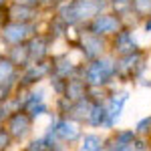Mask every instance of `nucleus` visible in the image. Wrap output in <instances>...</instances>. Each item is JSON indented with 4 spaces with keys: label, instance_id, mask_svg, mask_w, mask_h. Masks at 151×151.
Listing matches in <instances>:
<instances>
[{
    "label": "nucleus",
    "instance_id": "obj_8",
    "mask_svg": "<svg viewBox=\"0 0 151 151\" xmlns=\"http://www.w3.org/2000/svg\"><path fill=\"white\" fill-rule=\"evenodd\" d=\"M81 47H83V55L87 58H99L101 55H103V50H105V40L101 38V36H97L93 35V32H87V35H83V42H81Z\"/></svg>",
    "mask_w": 151,
    "mask_h": 151
},
{
    "label": "nucleus",
    "instance_id": "obj_3",
    "mask_svg": "<svg viewBox=\"0 0 151 151\" xmlns=\"http://www.w3.org/2000/svg\"><path fill=\"white\" fill-rule=\"evenodd\" d=\"M32 30H35V26L30 22H14L12 20L0 28V38H2V42L14 47V45H22L26 38H30Z\"/></svg>",
    "mask_w": 151,
    "mask_h": 151
},
{
    "label": "nucleus",
    "instance_id": "obj_24",
    "mask_svg": "<svg viewBox=\"0 0 151 151\" xmlns=\"http://www.w3.org/2000/svg\"><path fill=\"white\" fill-rule=\"evenodd\" d=\"M4 4H6V0H0V8H2V6H4Z\"/></svg>",
    "mask_w": 151,
    "mask_h": 151
},
{
    "label": "nucleus",
    "instance_id": "obj_25",
    "mask_svg": "<svg viewBox=\"0 0 151 151\" xmlns=\"http://www.w3.org/2000/svg\"><path fill=\"white\" fill-rule=\"evenodd\" d=\"M2 121H4V117H0V129H2Z\"/></svg>",
    "mask_w": 151,
    "mask_h": 151
},
{
    "label": "nucleus",
    "instance_id": "obj_12",
    "mask_svg": "<svg viewBox=\"0 0 151 151\" xmlns=\"http://www.w3.org/2000/svg\"><path fill=\"white\" fill-rule=\"evenodd\" d=\"M79 151H105V139L97 133H85L81 135Z\"/></svg>",
    "mask_w": 151,
    "mask_h": 151
},
{
    "label": "nucleus",
    "instance_id": "obj_21",
    "mask_svg": "<svg viewBox=\"0 0 151 151\" xmlns=\"http://www.w3.org/2000/svg\"><path fill=\"white\" fill-rule=\"evenodd\" d=\"M113 6H115V10L123 14V12L131 10V0H113Z\"/></svg>",
    "mask_w": 151,
    "mask_h": 151
},
{
    "label": "nucleus",
    "instance_id": "obj_1",
    "mask_svg": "<svg viewBox=\"0 0 151 151\" xmlns=\"http://www.w3.org/2000/svg\"><path fill=\"white\" fill-rule=\"evenodd\" d=\"M117 60L113 57H99L83 70V79L87 87H103L115 77Z\"/></svg>",
    "mask_w": 151,
    "mask_h": 151
},
{
    "label": "nucleus",
    "instance_id": "obj_17",
    "mask_svg": "<svg viewBox=\"0 0 151 151\" xmlns=\"http://www.w3.org/2000/svg\"><path fill=\"white\" fill-rule=\"evenodd\" d=\"M131 10L141 18H147L151 14V0H131Z\"/></svg>",
    "mask_w": 151,
    "mask_h": 151
},
{
    "label": "nucleus",
    "instance_id": "obj_13",
    "mask_svg": "<svg viewBox=\"0 0 151 151\" xmlns=\"http://www.w3.org/2000/svg\"><path fill=\"white\" fill-rule=\"evenodd\" d=\"M14 77H16V65L8 57H0V85H12Z\"/></svg>",
    "mask_w": 151,
    "mask_h": 151
},
{
    "label": "nucleus",
    "instance_id": "obj_4",
    "mask_svg": "<svg viewBox=\"0 0 151 151\" xmlns=\"http://www.w3.org/2000/svg\"><path fill=\"white\" fill-rule=\"evenodd\" d=\"M121 18L115 14H97L95 18H91L89 22V32H93L97 36H109L117 35L121 30Z\"/></svg>",
    "mask_w": 151,
    "mask_h": 151
},
{
    "label": "nucleus",
    "instance_id": "obj_10",
    "mask_svg": "<svg viewBox=\"0 0 151 151\" xmlns=\"http://www.w3.org/2000/svg\"><path fill=\"white\" fill-rule=\"evenodd\" d=\"M52 73H55V77L58 79H73L75 75H77V65L69 60L67 57H58L55 58V65H52Z\"/></svg>",
    "mask_w": 151,
    "mask_h": 151
},
{
    "label": "nucleus",
    "instance_id": "obj_15",
    "mask_svg": "<svg viewBox=\"0 0 151 151\" xmlns=\"http://www.w3.org/2000/svg\"><path fill=\"white\" fill-rule=\"evenodd\" d=\"M12 20L14 22H30L35 16V6H24V4H16L12 8Z\"/></svg>",
    "mask_w": 151,
    "mask_h": 151
},
{
    "label": "nucleus",
    "instance_id": "obj_7",
    "mask_svg": "<svg viewBox=\"0 0 151 151\" xmlns=\"http://www.w3.org/2000/svg\"><path fill=\"white\" fill-rule=\"evenodd\" d=\"M113 48L119 57H127L131 52L139 50L137 47V40H135V35L131 30H119L115 35V40H113Z\"/></svg>",
    "mask_w": 151,
    "mask_h": 151
},
{
    "label": "nucleus",
    "instance_id": "obj_6",
    "mask_svg": "<svg viewBox=\"0 0 151 151\" xmlns=\"http://www.w3.org/2000/svg\"><path fill=\"white\" fill-rule=\"evenodd\" d=\"M30 127H32V119L26 115L24 111H14L8 115V133H10L12 139L16 141H22L28 137L30 133Z\"/></svg>",
    "mask_w": 151,
    "mask_h": 151
},
{
    "label": "nucleus",
    "instance_id": "obj_9",
    "mask_svg": "<svg viewBox=\"0 0 151 151\" xmlns=\"http://www.w3.org/2000/svg\"><path fill=\"white\" fill-rule=\"evenodd\" d=\"M87 91H89V87L85 85V81L81 79H67L65 81V91H63V97L65 99H69L70 103H75V101H81L87 97Z\"/></svg>",
    "mask_w": 151,
    "mask_h": 151
},
{
    "label": "nucleus",
    "instance_id": "obj_18",
    "mask_svg": "<svg viewBox=\"0 0 151 151\" xmlns=\"http://www.w3.org/2000/svg\"><path fill=\"white\" fill-rule=\"evenodd\" d=\"M22 111L35 121L38 117H42L45 113H48V105L47 103H35V105H30V107H26V109H22Z\"/></svg>",
    "mask_w": 151,
    "mask_h": 151
},
{
    "label": "nucleus",
    "instance_id": "obj_23",
    "mask_svg": "<svg viewBox=\"0 0 151 151\" xmlns=\"http://www.w3.org/2000/svg\"><path fill=\"white\" fill-rule=\"evenodd\" d=\"M143 28H145V32H151V16H147V20L143 24Z\"/></svg>",
    "mask_w": 151,
    "mask_h": 151
},
{
    "label": "nucleus",
    "instance_id": "obj_19",
    "mask_svg": "<svg viewBox=\"0 0 151 151\" xmlns=\"http://www.w3.org/2000/svg\"><path fill=\"white\" fill-rule=\"evenodd\" d=\"M135 133L137 135H147L151 133V117H143L139 123L135 125Z\"/></svg>",
    "mask_w": 151,
    "mask_h": 151
},
{
    "label": "nucleus",
    "instance_id": "obj_16",
    "mask_svg": "<svg viewBox=\"0 0 151 151\" xmlns=\"http://www.w3.org/2000/svg\"><path fill=\"white\" fill-rule=\"evenodd\" d=\"M8 58H10L16 67L26 65V63L30 60V58H28V48H26V45H14V47L10 48V55H8Z\"/></svg>",
    "mask_w": 151,
    "mask_h": 151
},
{
    "label": "nucleus",
    "instance_id": "obj_20",
    "mask_svg": "<svg viewBox=\"0 0 151 151\" xmlns=\"http://www.w3.org/2000/svg\"><path fill=\"white\" fill-rule=\"evenodd\" d=\"M12 141L14 139L10 137V133L6 129H0V151H6L12 145Z\"/></svg>",
    "mask_w": 151,
    "mask_h": 151
},
{
    "label": "nucleus",
    "instance_id": "obj_14",
    "mask_svg": "<svg viewBox=\"0 0 151 151\" xmlns=\"http://www.w3.org/2000/svg\"><path fill=\"white\" fill-rule=\"evenodd\" d=\"M47 73H48V67L45 63H38V65H30L28 67V70H26V75H24L22 79L26 85H30V83H38Z\"/></svg>",
    "mask_w": 151,
    "mask_h": 151
},
{
    "label": "nucleus",
    "instance_id": "obj_11",
    "mask_svg": "<svg viewBox=\"0 0 151 151\" xmlns=\"http://www.w3.org/2000/svg\"><path fill=\"white\" fill-rule=\"evenodd\" d=\"M26 48H28V58L30 60H42L47 57V38L32 36L30 42L26 45Z\"/></svg>",
    "mask_w": 151,
    "mask_h": 151
},
{
    "label": "nucleus",
    "instance_id": "obj_2",
    "mask_svg": "<svg viewBox=\"0 0 151 151\" xmlns=\"http://www.w3.org/2000/svg\"><path fill=\"white\" fill-rule=\"evenodd\" d=\"M48 133L50 135H55L58 141H63V143H75V141L81 139L83 131H81V125L77 123V121H73V119H55L52 121V125L48 127Z\"/></svg>",
    "mask_w": 151,
    "mask_h": 151
},
{
    "label": "nucleus",
    "instance_id": "obj_22",
    "mask_svg": "<svg viewBox=\"0 0 151 151\" xmlns=\"http://www.w3.org/2000/svg\"><path fill=\"white\" fill-rule=\"evenodd\" d=\"M16 4H24V6H36L38 0H14Z\"/></svg>",
    "mask_w": 151,
    "mask_h": 151
},
{
    "label": "nucleus",
    "instance_id": "obj_5",
    "mask_svg": "<svg viewBox=\"0 0 151 151\" xmlns=\"http://www.w3.org/2000/svg\"><path fill=\"white\" fill-rule=\"evenodd\" d=\"M129 101V91H121V93H113L109 97V101L105 103L107 109V121H105V129H113L119 123V119L125 111V105Z\"/></svg>",
    "mask_w": 151,
    "mask_h": 151
}]
</instances>
